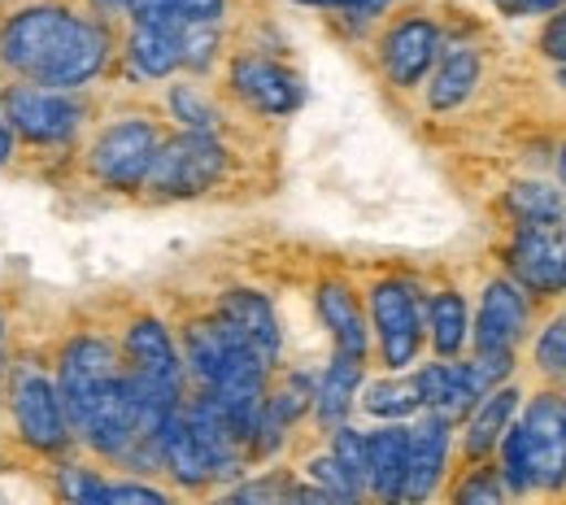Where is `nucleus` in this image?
<instances>
[{
  "label": "nucleus",
  "mask_w": 566,
  "mask_h": 505,
  "mask_svg": "<svg viewBox=\"0 0 566 505\" xmlns=\"http://www.w3.org/2000/svg\"><path fill=\"white\" fill-rule=\"evenodd\" d=\"M109 57L105 27L66 9H22L0 31V62L40 87H78Z\"/></svg>",
  "instance_id": "f257e3e1"
},
{
  "label": "nucleus",
  "mask_w": 566,
  "mask_h": 505,
  "mask_svg": "<svg viewBox=\"0 0 566 505\" xmlns=\"http://www.w3.org/2000/svg\"><path fill=\"white\" fill-rule=\"evenodd\" d=\"M227 170V152L206 131H184L175 140H161L153 152V166L144 175V188L157 197H201Z\"/></svg>",
  "instance_id": "f03ea898"
},
{
  "label": "nucleus",
  "mask_w": 566,
  "mask_h": 505,
  "mask_svg": "<svg viewBox=\"0 0 566 505\" xmlns=\"http://www.w3.org/2000/svg\"><path fill=\"white\" fill-rule=\"evenodd\" d=\"M123 379V366H118V349L105 345L101 336H78L71 349L62 354V375H57V392H62V406H66V423L71 435H83L96 401Z\"/></svg>",
  "instance_id": "7ed1b4c3"
},
{
  "label": "nucleus",
  "mask_w": 566,
  "mask_h": 505,
  "mask_svg": "<svg viewBox=\"0 0 566 505\" xmlns=\"http://www.w3.org/2000/svg\"><path fill=\"white\" fill-rule=\"evenodd\" d=\"M532 493H566V401L558 392H536L518 419Z\"/></svg>",
  "instance_id": "20e7f679"
},
{
  "label": "nucleus",
  "mask_w": 566,
  "mask_h": 505,
  "mask_svg": "<svg viewBox=\"0 0 566 505\" xmlns=\"http://www.w3.org/2000/svg\"><path fill=\"white\" fill-rule=\"evenodd\" d=\"M510 275L532 296L566 292V218L523 222L510 244Z\"/></svg>",
  "instance_id": "39448f33"
},
{
  "label": "nucleus",
  "mask_w": 566,
  "mask_h": 505,
  "mask_svg": "<svg viewBox=\"0 0 566 505\" xmlns=\"http://www.w3.org/2000/svg\"><path fill=\"white\" fill-rule=\"evenodd\" d=\"M9 401H13V419H18V432L31 449L40 453H57L66 449L71 440V423H66V406H62V392L53 388V379L35 366H18L13 370V388H9Z\"/></svg>",
  "instance_id": "423d86ee"
},
{
  "label": "nucleus",
  "mask_w": 566,
  "mask_h": 505,
  "mask_svg": "<svg viewBox=\"0 0 566 505\" xmlns=\"http://www.w3.org/2000/svg\"><path fill=\"white\" fill-rule=\"evenodd\" d=\"M370 314H375V332H379V349L392 370L410 366L419 345H423V305L419 292L406 280H384L370 288Z\"/></svg>",
  "instance_id": "0eeeda50"
},
{
  "label": "nucleus",
  "mask_w": 566,
  "mask_h": 505,
  "mask_svg": "<svg viewBox=\"0 0 566 505\" xmlns=\"http://www.w3.org/2000/svg\"><path fill=\"white\" fill-rule=\"evenodd\" d=\"M157 127L153 123H144V118H123V123H114L96 148H92V175L101 179V183H109V188H123V192H132V188H144V175H148V166H153V152H157Z\"/></svg>",
  "instance_id": "6e6552de"
},
{
  "label": "nucleus",
  "mask_w": 566,
  "mask_h": 505,
  "mask_svg": "<svg viewBox=\"0 0 566 505\" xmlns=\"http://www.w3.org/2000/svg\"><path fill=\"white\" fill-rule=\"evenodd\" d=\"M4 105H9V123L27 140H40V145L71 140L78 131V123H83V109L74 105L71 96L49 92V87H13Z\"/></svg>",
  "instance_id": "1a4fd4ad"
},
{
  "label": "nucleus",
  "mask_w": 566,
  "mask_h": 505,
  "mask_svg": "<svg viewBox=\"0 0 566 505\" xmlns=\"http://www.w3.org/2000/svg\"><path fill=\"white\" fill-rule=\"evenodd\" d=\"M231 87L244 105H253L258 114H292L305 101V87L292 71H283L266 57H240L231 66Z\"/></svg>",
  "instance_id": "9d476101"
},
{
  "label": "nucleus",
  "mask_w": 566,
  "mask_h": 505,
  "mask_svg": "<svg viewBox=\"0 0 566 505\" xmlns=\"http://www.w3.org/2000/svg\"><path fill=\"white\" fill-rule=\"evenodd\" d=\"M379 53H384V71H388V78L397 87H415L431 71L436 53H440V31L427 18H401L384 35V49Z\"/></svg>",
  "instance_id": "9b49d317"
},
{
  "label": "nucleus",
  "mask_w": 566,
  "mask_h": 505,
  "mask_svg": "<svg viewBox=\"0 0 566 505\" xmlns=\"http://www.w3.org/2000/svg\"><path fill=\"white\" fill-rule=\"evenodd\" d=\"M218 318L266 366H275V358H280V318H275V309H271V301L262 292H249V288L227 292L218 301Z\"/></svg>",
  "instance_id": "f8f14e48"
},
{
  "label": "nucleus",
  "mask_w": 566,
  "mask_h": 505,
  "mask_svg": "<svg viewBox=\"0 0 566 505\" xmlns=\"http://www.w3.org/2000/svg\"><path fill=\"white\" fill-rule=\"evenodd\" d=\"M527 332V296L514 280H493L480 301L475 349H514Z\"/></svg>",
  "instance_id": "ddd939ff"
},
{
  "label": "nucleus",
  "mask_w": 566,
  "mask_h": 505,
  "mask_svg": "<svg viewBox=\"0 0 566 505\" xmlns=\"http://www.w3.org/2000/svg\"><path fill=\"white\" fill-rule=\"evenodd\" d=\"M184 414H188V428H192L201 453H206V462H210L213 480H235L244 471V457H240V444L244 440L227 423V414L218 410V401H213L210 392H201L192 406H184Z\"/></svg>",
  "instance_id": "4468645a"
},
{
  "label": "nucleus",
  "mask_w": 566,
  "mask_h": 505,
  "mask_svg": "<svg viewBox=\"0 0 566 505\" xmlns=\"http://www.w3.org/2000/svg\"><path fill=\"white\" fill-rule=\"evenodd\" d=\"M449 419L427 414L423 423L410 432V457H406V484H401V502H427L444 475L449 462Z\"/></svg>",
  "instance_id": "2eb2a0df"
},
{
  "label": "nucleus",
  "mask_w": 566,
  "mask_h": 505,
  "mask_svg": "<svg viewBox=\"0 0 566 505\" xmlns=\"http://www.w3.org/2000/svg\"><path fill=\"white\" fill-rule=\"evenodd\" d=\"M415 379H419V392H423L427 410L440 414V419H449V423L467 419V414L475 410V401L484 397V392L475 388L467 361H431Z\"/></svg>",
  "instance_id": "dca6fc26"
},
{
  "label": "nucleus",
  "mask_w": 566,
  "mask_h": 505,
  "mask_svg": "<svg viewBox=\"0 0 566 505\" xmlns=\"http://www.w3.org/2000/svg\"><path fill=\"white\" fill-rule=\"evenodd\" d=\"M157 453H161V466L184 484V488H206L213 475H210V462H206V453H201V444H197V435L188 428V414H184V406L179 410H170L166 414V423L157 428Z\"/></svg>",
  "instance_id": "f3484780"
},
{
  "label": "nucleus",
  "mask_w": 566,
  "mask_h": 505,
  "mask_svg": "<svg viewBox=\"0 0 566 505\" xmlns=\"http://www.w3.org/2000/svg\"><path fill=\"white\" fill-rule=\"evenodd\" d=\"M406 457H410L406 428H379V432L366 435V488L384 502H401Z\"/></svg>",
  "instance_id": "a211bd4d"
},
{
  "label": "nucleus",
  "mask_w": 566,
  "mask_h": 505,
  "mask_svg": "<svg viewBox=\"0 0 566 505\" xmlns=\"http://www.w3.org/2000/svg\"><path fill=\"white\" fill-rule=\"evenodd\" d=\"M127 358H132L136 375H148V379H161V383L184 388V361H179L170 336H166V327L157 318H140L127 332Z\"/></svg>",
  "instance_id": "6ab92c4d"
},
{
  "label": "nucleus",
  "mask_w": 566,
  "mask_h": 505,
  "mask_svg": "<svg viewBox=\"0 0 566 505\" xmlns=\"http://www.w3.org/2000/svg\"><path fill=\"white\" fill-rule=\"evenodd\" d=\"M514 410H518V388H493V392H484V397L475 401V410L467 414V419H471V423H467V440H462V449H467L471 462H480V457L493 453L501 432H505L510 419H514Z\"/></svg>",
  "instance_id": "aec40b11"
},
{
  "label": "nucleus",
  "mask_w": 566,
  "mask_h": 505,
  "mask_svg": "<svg viewBox=\"0 0 566 505\" xmlns=\"http://www.w3.org/2000/svg\"><path fill=\"white\" fill-rule=\"evenodd\" d=\"M357 383H361V358H349V354L336 349V358H332V366L323 370L318 392H314V414H318V423H323L327 432L340 428V423L349 419Z\"/></svg>",
  "instance_id": "412c9836"
},
{
  "label": "nucleus",
  "mask_w": 566,
  "mask_h": 505,
  "mask_svg": "<svg viewBox=\"0 0 566 505\" xmlns=\"http://www.w3.org/2000/svg\"><path fill=\"white\" fill-rule=\"evenodd\" d=\"M132 66L144 78H166L175 66H184V27L136 22V31H132Z\"/></svg>",
  "instance_id": "4be33fe9"
},
{
  "label": "nucleus",
  "mask_w": 566,
  "mask_h": 505,
  "mask_svg": "<svg viewBox=\"0 0 566 505\" xmlns=\"http://www.w3.org/2000/svg\"><path fill=\"white\" fill-rule=\"evenodd\" d=\"M318 314H323V323H327V332H332L340 354L366 358V318H361V305H357L354 292L345 284H336V280L323 284L318 288Z\"/></svg>",
  "instance_id": "5701e85b"
},
{
  "label": "nucleus",
  "mask_w": 566,
  "mask_h": 505,
  "mask_svg": "<svg viewBox=\"0 0 566 505\" xmlns=\"http://www.w3.org/2000/svg\"><path fill=\"white\" fill-rule=\"evenodd\" d=\"M480 83V53L475 49H449L436 66V78L427 87L431 109H458Z\"/></svg>",
  "instance_id": "b1692460"
},
{
  "label": "nucleus",
  "mask_w": 566,
  "mask_h": 505,
  "mask_svg": "<svg viewBox=\"0 0 566 505\" xmlns=\"http://www.w3.org/2000/svg\"><path fill=\"white\" fill-rule=\"evenodd\" d=\"M427 327H431L436 354L458 358V349L467 345V301L458 292H436L427 305Z\"/></svg>",
  "instance_id": "393cba45"
},
{
  "label": "nucleus",
  "mask_w": 566,
  "mask_h": 505,
  "mask_svg": "<svg viewBox=\"0 0 566 505\" xmlns=\"http://www.w3.org/2000/svg\"><path fill=\"white\" fill-rule=\"evenodd\" d=\"M361 406L379 419H406L423 406V392H419V379H379V383H366Z\"/></svg>",
  "instance_id": "a878e982"
},
{
  "label": "nucleus",
  "mask_w": 566,
  "mask_h": 505,
  "mask_svg": "<svg viewBox=\"0 0 566 505\" xmlns=\"http://www.w3.org/2000/svg\"><path fill=\"white\" fill-rule=\"evenodd\" d=\"M505 210L518 222H554L566 218V197L549 183H514L505 192Z\"/></svg>",
  "instance_id": "bb28decb"
},
{
  "label": "nucleus",
  "mask_w": 566,
  "mask_h": 505,
  "mask_svg": "<svg viewBox=\"0 0 566 505\" xmlns=\"http://www.w3.org/2000/svg\"><path fill=\"white\" fill-rule=\"evenodd\" d=\"M496 449H501V484H505V493L527 497V493H532V471H527V449H523V432H518L514 419H510V428L501 432Z\"/></svg>",
  "instance_id": "cd10ccee"
},
{
  "label": "nucleus",
  "mask_w": 566,
  "mask_h": 505,
  "mask_svg": "<svg viewBox=\"0 0 566 505\" xmlns=\"http://www.w3.org/2000/svg\"><path fill=\"white\" fill-rule=\"evenodd\" d=\"M310 480L332 497V502H357L361 497V488H357V480L336 462V453H323V457H314L310 462Z\"/></svg>",
  "instance_id": "c85d7f7f"
},
{
  "label": "nucleus",
  "mask_w": 566,
  "mask_h": 505,
  "mask_svg": "<svg viewBox=\"0 0 566 505\" xmlns=\"http://www.w3.org/2000/svg\"><path fill=\"white\" fill-rule=\"evenodd\" d=\"M170 109H175V118H179L188 131H206V136H213V127H218L213 105L197 92V87H175V92H170Z\"/></svg>",
  "instance_id": "c756f323"
},
{
  "label": "nucleus",
  "mask_w": 566,
  "mask_h": 505,
  "mask_svg": "<svg viewBox=\"0 0 566 505\" xmlns=\"http://www.w3.org/2000/svg\"><path fill=\"white\" fill-rule=\"evenodd\" d=\"M332 432H336L332 435V453H336V462L354 475L357 488L366 493V435L354 432V428H345V423H340V428H332Z\"/></svg>",
  "instance_id": "7c9ffc66"
},
{
  "label": "nucleus",
  "mask_w": 566,
  "mask_h": 505,
  "mask_svg": "<svg viewBox=\"0 0 566 505\" xmlns=\"http://www.w3.org/2000/svg\"><path fill=\"white\" fill-rule=\"evenodd\" d=\"M536 370L541 375H566V314H558L545 332H541V340H536Z\"/></svg>",
  "instance_id": "2f4dec72"
},
{
  "label": "nucleus",
  "mask_w": 566,
  "mask_h": 505,
  "mask_svg": "<svg viewBox=\"0 0 566 505\" xmlns=\"http://www.w3.org/2000/svg\"><path fill=\"white\" fill-rule=\"evenodd\" d=\"M462 505H496L501 497H505V484H501V471H475L458 493H453Z\"/></svg>",
  "instance_id": "473e14b6"
},
{
  "label": "nucleus",
  "mask_w": 566,
  "mask_h": 505,
  "mask_svg": "<svg viewBox=\"0 0 566 505\" xmlns=\"http://www.w3.org/2000/svg\"><path fill=\"white\" fill-rule=\"evenodd\" d=\"M541 53H545L549 62H566V4L545 22V31H541Z\"/></svg>",
  "instance_id": "72a5a7b5"
},
{
  "label": "nucleus",
  "mask_w": 566,
  "mask_h": 505,
  "mask_svg": "<svg viewBox=\"0 0 566 505\" xmlns=\"http://www.w3.org/2000/svg\"><path fill=\"white\" fill-rule=\"evenodd\" d=\"M280 497H292V488L280 484V480H266V484H244L231 493V502H280Z\"/></svg>",
  "instance_id": "f704fd0d"
},
{
  "label": "nucleus",
  "mask_w": 566,
  "mask_h": 505,
  "mask_svg": "<svg viewBox=\"0 0 566 505\" xmlns=\"http://www.w3.org/2000/svg\"><path fill=\"white\" fill-rule=\"evenodd\" d=\"M296 4H318V9H349V13H379L388 0H296Z\"/></svg>",
  "instance_id": "c9c22d12"
},
{
  "label": "nucleus",
  "mask_w": 566,
  "mask_h": 505,
  "mask_svg": "<svg viewBox=\"0 0 566 505\" xmlns=\"http://www.w3.org/2000/svg\"><path fill=\"white\" fill-rule=\"evenodd\" d=\"M505 9H514V13H554V9H563L566 0H501Z\"/></svg>",
  "instance_id": "e433bc0d"
},
{
  "label": "nucleus",
  "mask_w": 566,
  "mask_h": 505,
  "mask_svg": "<svg viewBox=\"0 0 566 505\" xmlns=\"http://www.w3.org/2000/svg\"><path fill=\"white\" fill-rule=\"evenodd\" d=\"M105 13H132L136 9V0H96Z\"/></svg>",
  "instance_id": "4c0bfd02"
},
{
  "label": "nucleus",
  "mask_w": 566,
  "mask_h": 505,
  "mask_svg": "<svg viewBox=\"0 0 566 505\" xmlns=\"http://www.w3.org/2000/svg\"><path fill=\"white\" fill-rule=\"evenodd\" d=\"M9 145H13V140H9V131H4V127H0V161H4V157H9Z\"/></svg>",
  "instance_id": "58836bf2"
},
{
  "label": "nucleus",
  "mask_w": 566,
  "mask_h": 505,
  "mask_svg": "<svg viewBox=\"0 0 566 505\" xmlns=\"http://www.w3.org/2000/svg\"><path fill=\"white\" fill-rule=\"evenodd\" d=\"M558 170H563V183H566V140H563V152H558Z\"/></svg>",
  "instance_id": "ea45409f"
},
{
  "label": "nucleus",
  "mask_w": 566,
  "mask_h": 505,
  "mask_svg": "<svg viewBox=\"0 0 566 505\" xmlns=\"http://www.w3.org/2000/svg\"><path fill=\"white\" fill-rule=\"evenodd\" d=\"M558 83H563V87H566V62H563V74H558Z\"/></svg>",
  "instance_id": "a19ab883"
},
{
  "label": "nucleus",
  "mask_w": 566,
  "mask_h": 505,
  "mask_svg": "<svg viewBox=\"0 0 566 505\" xmlns=\"http://www.w3.org/2000/svg\"><path fill=\"white\" fill-rule=\"evenodd\" d=\"M0 349H4V332H0Z\"/></svg>",
  "instance_id": "79ce46f5"
}]
</instances>
